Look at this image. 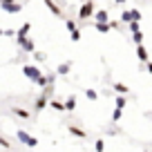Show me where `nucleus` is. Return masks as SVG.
<instances>
[{
  "instance_id": "nucleus-4",
  "label": "nucleus",
  "mask_w": 152,
  "mask_h": 152,
  "mask_svg": "<svg viewBox=\"0 0 152 152\" xmlns=\"http://www.w3.org/2000/svg\"><path fill=\"white\" fill-rule=\"evenodd\" d=\"M69 132L76 134V137H85V132H83V130H78V128H69Z\"/></svg>"
},
{
  "instance_id": "nucleus-3",
  "label": "nucleus",
  "mask_w": 152,
  "mask_h": 152,
  "mask_svg": "<svg viewBox=\"0 0 152 152\" xmlns=\"http://www.w3.org/2000/svg\"><path fill=\"white\" fill-rule=\"evenodd\" d=\"M74 107H76V99L72 96V99H69V101L65 103V110H74Z\"/></svg>"
},
{
  "instance_id": "nucleus-6",
  "label": "nucleus",
  "mask_w": 152,
  "mask_h": 152,
  "mask_svg": "<svg viewBox=\"0 0 152 152\" xmlns=\"http://www.w3.org/2000/svg\"><path fill=\"white\" fill-rule=\"evenodd\" d=\"M52 107H54V110H65V107H63L61 103H56V101H54V103H52Z\"/></svg>"
},
{
  "instance_id": "nucleus-2",
  "label": "nucleus",
  "mask_w": 152,
  "mask_h": 152,
  "mask_svg": "<svg viewBox=\"0 0 152 152\" xmlns=\"http://www.w3.org/2000/svg\"><path fill=\"white\" fill-rule=\"evenodd\" d=\"M25 72H27V76H29V78H38V69H34V67H27Z\"/></svg>"
},
{
  "instance_id": "nucleus-5",
  "label": "nucleus",
  "mask_w": 152,
  "mask_h": 152,
  "mask_svg": "<svg viewBox=\"0 0 152 152\" xmlns=\"http://www.w3.org/2000/svg\"><path fill=\"white\" fill-rule=\"evenodd\" d=\"M105 150V145H103V141H96V152H103Z\"/></svg>"
},
{
  "instance_id": "nucleus-1",
  "label": "nucleus",
  "mask_w": 152,
  "mask_h": 152,
  "mask_svg": "<svg viewBox=\"0 0 152 152\" xmlns=\"http://www.w3.org/2000/svg\"><path fill=\"white\" fill-rule=\"evenodd\" d=\"M18 139H20V141H25V143H27V145H36V139H31V137H29V134L27 132H18Z\"/></svg>"
}]
</instances>
